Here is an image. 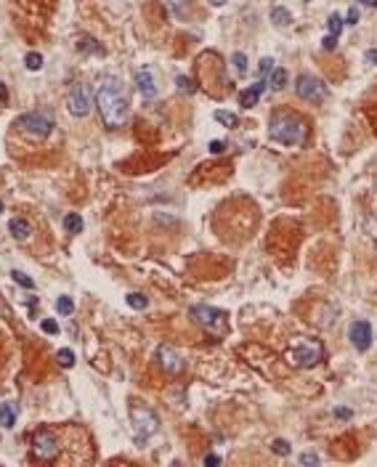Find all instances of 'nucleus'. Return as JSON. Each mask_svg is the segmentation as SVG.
I'll return each instance as SVG.
<instances>
[{"instance_id":"obj_29","label":"nucleus","mask_w":377,"mask_h":467,"mask_svg":"<svg viewBox=\"0 0 377 467\" xmlns=\"http://www.w3.org/2000/svg\"><path fill=\"white\" fill-rule=\"evenodd\" d=\"M258 72H261V75H271V72H274V58H261Z\"/></svg>"},{"instance_id":"obj_33","label":"nucleus","mask_w":377,"mask_h":467,"mask_svg":"<svg viewBox=\"0 0 377 467\" xmlns=\"http://www.w3.org/2000/svg\"><path fill=\"white\" fill-rule=\"evenodd\" d=\"M300 462L303 465H319V457H316V454H303Z\"/></svg>"},{"instance_id":"obj_32","label":"nucleus","mask_w":377,"mask_h":467,"mask_svg":"<svg viewBox=\"0 0 377 467\" xmlns=\"http://www.w3.org/2000/svg\"><path fill=\"white\" fill-rule=\"evenodd\" d=\"M322 48H324V51H335V48H337V37H335V35H327V37L322 40Z\"/></svg>"},{"instance_id":"obj_7","label":"nucleus","mask_w":377,"mask_h":467,"mask_svg":"<svg viewBox=\"0 0 377 467\" xmlns=\"http://www.w3.org/2000/svg\"><path fill=\"white\" fill-rule=\"evenodd\" d=\"M322 356H324V351H322L319 343H297L287 353V361L292 366H297V369H308V366L319 364Z\"/></svg>"},{"instance_id":"obj_18","label":"nucleus","mask_w":377,"mask_h":467,"mask_svg":"<svg viewBox=\"0 0 377 467\" xmlns=\"http://www.w3.org/2000/svg\"><path fill=\"white\" fill-rule=\"evenodd\" d=\"M64 228H67L69 234H80L82 231V218L77 213H67L64 215Z\"/></svg>"},{"instance_id":"obj_36","label":"nucleus","mask_w":377,"mask_h":467,"mask_svg":"<svg viewBox=\"0 0 377 467\" xmlns=\"http://www.w3.org/2000/svg\"><path fill=\"white\" fill-rule=\"evenodd\" d=\"M367 61H369V64H375V67H377V48L367 51Z\"/></svg>"},{"instance_id":"obj_42","label":"nucleus","mask_w":377,"mask_h":467,"mask_svg":"<svg viewBox=\"0 0 377 467\" xmlns=\"http://www.w3.org/2000/svg\"><path fill=\"white\" fill-rule=\"evenodd\" d=\"M0 213H3V202H0Z\"/></svg>"},{"instance_id":"obj_30","label":"nucleus","mask_w":377,"mask_h":467,"mask_svg":"<svg viewBox=\"0 0 377 467\" xmlns=\"http://www.w3.org/2000/svg\"><path fill=\"white\" fill-rule=\"evenodd\" d=\"M40 327H43V332H45V334H58V324H56L54 319H45Z\"/></svg>"},{"instance_id":"obj_34","label":"nucleus","mask_w":377,"mask_h":467,"mask_svg":"<svg viewBox=\"0 0 377 467\" xmlns=\"http://www.w3.org/2000/svg\"><path fill=\"white\" fill-rule=\"evenodd\" d=\"M356 22H359V11H356V5H353V8L348 11V22L346 24H356Z\"/></svg>"},{"instance_id":"obj_40","label":"nucleus","mask_w":377,"mask_h":467,"mask_svg":"<svg viewBox=\"0 0 377 467\" xmlns=\"http://www.w3.org/2000/svg\"><path fill=\"white\" fill-rule=\"evenodd\" d=\"M359 3H364V5H377V0H359Z\"/></svg>"},{"instance_id":"obj_26","label":"nucleus","mask_w":377,"mask_h":467,"mask_svg":"<svg viewBox=\"0 0 377 467\" xmlns=\"http://www.w3.org/2000/svg\"><path fill=\"white\" fill-rule=\"evenodd\" d=\"M175 85H178V90H184V93H194V90H197V85H194L191 77H184V75L175 80Z\"/></svg>"},{"instance_id":"obj_27","label":"nucleus","mask_w":377,"mask_h":467,"mask_svg":"<svg viewBox=\"0 0 377 467\" xmlns=\"http://www.w3.org/2000/svg\"><path fill=\"white\" fill-rule=\"evenodd\" d=\"M271 449H274V454H279V457H287V454L292 451V449H290V443H287L284 438H276L274 443H271Z\"/></svg>"},{"instance_id":"obj_15","label":"nucleus","mask_w":377,"mask_h":467,"mask_svg":"<svg viewBox=\"0 0 377 467\" xmlns=\"http://www.w3.org/2000/svg\"><path fill=\"white\" fill-rule=\"evenodd\" d=\"M16 412H19V406L16 404H3L0 406V425L3 427H14L16 425Z\"/></svg>"},{"instance_id":"obj_31","label":"nucleus","mask_w":377,"mask_h":467,"mask_svg":"<svg viewBox=\"0 0 377 467\" xmlns=\"http://www.w3.org/2000/svg\"><path fill=\"white\" fill-rule=\"evenodd\" d=\"M80 48H82V51H90V54H104L101 45H93V40H88V37L80 43Z\"/></svg>"},{"instance_id":"obj_5","label":"nucleus","mask_w":377,"mask_h":467,"mask_svg":"<svg viewBox=\"0 0 377 467\" xmlns=\"http://www.w3.org/2000/svg\"><path fill=\"white\" fill-rule=\"evenodd\" d=\"M131 422L138 433V438H149L160 430V417L144 404H131Z\"/></svg>"},{"instance_id":"obj_12","label":"nucleus","mask_w":377,"mask_h":467,"mask_svg":"<svg viewBox=\"0 0 377 467\" xmlns=\"http://www.w3.org/2000/svg\"><path fill=\"white\" fill-rule=\"evenodd\" d=\"M135 88L144 98H154L157 96V85H154V77H152V69H138L135 72Z\"/></svg>"},{"instance_id":"obj_23","label":"nucleus","mask_w":377,"mask_h":467,"mask_svg":"<svg viewBox=\"0 0 377 467\" xmlns=\"http://www.w3.org/2000/svg\"><path fill=\"white\" fill-rule=\"evenodd\" d=\"M343 24H346V22H343V16L340 14H332V16H329L327 19V29H329V35H340V32H343Z\"/></svg>"},{"instance_id":"obj_41","label":"nucleus","mask_w":377,"mask_h":467,"mask_svg":"<svg viewBox=\"0 0 377 467\" xmlns=\"http://www.w3.org/2000/svg\"><path fill=\"white\" fill-rule=\"evenodd\" d=\"M210 3H213V5H223L226 0H210Z\"/></svg>"},{"instance_id":"obj_38","label":"nucleus","mask_w":377,"mask_h":467,"mask_svg":"<svg viewBox=\"0 0 377 467\" xmlns=\"http://www.w3.org/2000/svg\"><path fill=\"white\" fill-rule=\"evenodd\" d=\"M5 101H8V93H5L3 82H0V104H5Z\"/></svg>"},{"instance_id":"obj_17","label":"nucleus","mask_w":377,"mask_h":467,"mask_svg":"<svg viewBox=\"0 0 377 467\" xmlns=\"http://www.w3.org/2000/svg\"><path fill=\"white\" fill-rule=\"evenodd\" d=\"M269 88H274V90H282L284 85H287V69H282V67H276L274 72L269 75Z\"/></svg>"},{"instance_id":"obj_21","label":"nucleus","mask_w":377,"mask_h":467,"mask_svg":"<svg viewBox=\"0 0 377 467\" xmlns=\"http://www.w3.org/2000/svg\"><path fill=\"white\" fill-rule=\"evenodd\" d=\"M72 311H75V302H72V298L61 295V298L56 300V313H61V316H69Z\"/></svg>"},{"instance_id":"obj_16","label":"nucleus","mask_w":377,"mask_h":467,"mask_svg":"<svg viewBox=\"0 0 377 467\" xmlns=\"http://www.w3.org/2000/svg\"><path fill=\"white\" fill-rule=\"evenodd\" d=\"M271 22H274V27H290L292 14L287 8H282V5H276V8H271Z\"/></svg>"},{"instance_id":"obj_2","label":"nucleus","mask_w":377,"mask_h":467,"mask_svg":"<svg viewBox=\"0 0 377 467\" xmlns=\"http://www.w3.org/2000/svg\"><path fill=\"white\" fill-rule=\"evenodd\" d=\"M269 136L271 141L284 143V146H300L308 136V125L295 111H274L269 120Z\"/></svg>"},{"instance_id":"obj_19","label":"nucleus","mask_w":377,"mask_h":467,"mask_svg":"<svg viewBox=\"0 0 377 467\" xmlns=\"http://www.w3.org/2000/svg\"><path fill=\"white\" fill-rule=\"evenodd\" d=\"M215 120L220 125H226V128H237L239 125V117L234 114V111H226V109H215Z\"/></svg>"},{"instance_id":"obj_22","label":"nucleus","mask_w":377,"mask_h":467,"mask_svg":"<svg viewBox=\"0 0 377 467\" xmlns=\"http://www.w3.org/2000/svg\"><path fill=\"white\" fill-rule=\"evenodd\" d=\"M125 300H128V305H131V308H135V311H144V308L149 305V300H146L141 292H131Z\"/></svg>"},{"instance_id":"obj_43","label":"nucleus","mask_w":377,"mask_h":467,"mask_svg":"<svg viewBox=\"0 0 377 467\" xmlns=\"http://www.w3.org/2000/svg\"><path fill=\"white\" fill-rule=\"evenodd\" d=\"M305 3H308V0H305Z\"/></svg>"},{"instance_id":"obj_10","label":"nucleus","mask_w":377,"mask_h":467,"mask_svg":"<svg viewBox=\"0 0 377 467\" xmlns=\"http://www.w3.org/2000/svg\"><path fill=\"white\" fill-rule=\"evenodd\" d=\"M348 340L356 351H369V345H372V324L364 321V319L353 321L350 330H348Z\"/></svg>"},{"instance_id":"obj_25","label":"nucleus","mask_w":377,"mask_h":467,"mask_svg":"<svg viewBox=\"0 0 377 467\" xmlns=\"http://www.w3.org/2000/svg\"><path fill=\"white\" fill-rule=\"evenodd\" d=\"M231 64H234V69H237L239 75H244V72H247V56L242 54V51H237V54L231 56Z\"/></svg>"},{"instance_id":"obj_6","label":"nucleus","mask_w":377,"mask_h":467,"mask_svg":"<svg viewBox=\"0 0 377 467\" xmlns=\"http://www.w3.org/2000/svg\"><path fill=\"white\" fill-rule=\"evenodd\" d=\"M16 128L24 130V133L32 136V138H45L54 130V120H51V114H45V111H29V114H22L16 120Z\"/></svg>"},{"instance_id":"obj_24","label":"nucleus","mask_w":377,"mask_h":467,"mask_svg":"<svg viewBox=\"0 0 377 467\" xmlns=\"http://www.w3.org/2000/svg\"><path fill=\"white\" fill-rule=\"evenodd\" d=\"M24 64H27V69H29V72H37V69H43V56L32 51V54L24 56Z\"/></svg>"},{"instance_id":"obj_3","label":"nucleus","mask_w":377,"mask_h":467,"mask_svg":"<svg viewBox=\"0 0 377 467\" xmlns=\"http://www.w3.org/2000/svg\"><path fill=\"white\" fill-rule=\"evenodd\" d=\"M191 319L197 321L202 330L215 334V337L229 332V319H226V313L218 311V308H213V305H194L191 308Z\"/></svg>"},{"instance_id":"obj_8","label":"nucleus","mask_w":377,"mask_h":467,"mask_svg":"<svg viewBox=\"0 0 377 467\" xmlns=\"http://www.w3.org/2000/svg\"><path fill=\"white\" fill-rule=\"evenodd\" d=\"M295 90H297V96H300L303 101H311V104H319V101H324V98H327V85H324L319 77L308 75V72L297 75Z\"/></svg>"},{"instance_id":"obj_11","label":"nucleus","mask_w":377,"mask_h":467,"mask_svg":"<svg viewBox=\"0 0 377 467\" xmlns=\"http://www.w3.org/2000/svg\"><path fill=\"white\" fill-rule=\"evenodd\" d=\"M157 361L167 374H181L184 372V361H181V356L173 351L170 345H160L157 348Z\"/></svg>"},{"instance_id":"obj_13","label":"nucleus","mask_w":377,"mask_h":467,"mask_svg":"<svg viewBox=\"0 0 377 467\" xmlns=\"http://www.w3.org/2000/svg\"><path fill=\"white\" fill-rule=\"evenodd\" d=\"M266 90V82H255V85H250L247 90H242L239 93V104H242L244 109H250V107H255L258 104V98H261V93Z\"/></svg>"},{"instance_id":"obj_1","label":"nucleus","mask_w":377,"mask_h":467,"mask_svg":"<svg viewBox=\"0 0 377 467\" xmlns=\"http://www.w3.org/2000/svg\"><path fill=\"white\" fill-rule=\"evenodd\" d=\"M96 107L107 128H122V122L128 120V101L122 96L120 85L112 77H107L99 85V93H96Z\"/></svg>"},{"instance_id":"obj_28","label":"nucleus","mask_w":377,"mask_h":467,"mask_svg":"<svg viewBox=\"0 0 377 467\" xmlns=\"http://www.w3.org/2000/svg\"><path fill=\"white\" fill-rule=\"evenodd\" d=\"M11 276H14V281H16V284H22L24 289H32V287H35V281H32V279H29V276L24 274V271H14Z\"/></svg>"},{"instance_id":"obj_9","label":"nucleus","mask_w":377,"mask_h":467,"mask_svg":"<svg viewBox=\"0 0 377 467\" xmlns=\"http://www.w3.org/2000/svg\"><path fill=\"white\" fill-rule=\"evenodd\" d=\"M67 109H69V114L72 117H85L88 111H90V96H88V90H85V85H72L69 88V93H67Z\"/></svg>"},{"instance_id":"obj_39","label":"nucleus","mask_w":377,"mask_h":467,"mask_svg":"<svg viewBox=\"0 0 377 467\" xmlns=\"http://www.w3.org/2000/svg\"><path fill=\"white\" fill-rule=\"evenodd\" d=\"M335 414H337V417H343V419H348V417H350V412H348V409H335Z\"/></svg>"},{"instance_id":"obj_20","label":"nucleus","mask_w":377,"mask_h":467,"mask_svg":"<svg viewBox=\"0 0 377 467\" xmlns=\"http://www.w3.org/2000/svg\"><path fill=\"white\" fill-rule=\"evenodd\" d=\"M56 361H58V366H64V369H72L75 366V353L69 351V348H61V351L56 353Z\"/></svg>"},{"instance_id":"obj_35","label":"nucleus","mask_w":377,"mask_h":467,"mask_svg":"<svg viewBox=\"0 0 377 467\" xmlns=\"http://www.w3.org/2000/svg\"><path fill=\"white\" fill-rule=\"evenodd\" d=\"M210 151L213 154H220V151H223V141H210Z\"/></svg>"},{"instance_id":"obj_14","label":"nucleus","mask_w":377,"mask_h":467,"mask_svg":"<svg viewBox=\"0 0 377 467\" xmlns=\"http://www.w3.org/2000/svg\"><path fill=\"white\" fill-rule=\"evenodd\" d=\"M8 231H11V236L14 239H19V242H24V239H29V234H32V226L24 218H14L8 223Z\"/></svg>"},{"instance_id":"obj_4","label":"nucleus","mask_w":377,"mask_h":467,"mask_svg":"<svg viewBox=\"0 0 377 467\" xmlns=\"http://www.w3.org/2000/svg\"><path fill=\"white\" fill-rule=\"evenodd\" d=\"M32 454H35L37 459H43V462L58 459V454H61V436H58L56 430H51V427L37 430L35 438H32Z\"/></svg>"},{"instance_id":"obj_37","label":"nucleus","mask_w":377,"mask_h":467,"mask_svg":"<svg viewBox=\"0 0 377 467\" xmlns=\"http://www.w3.org/2000/svg\"><path fill=\"white\" fill-rule=\"evenodd\" d=\"M205 465H220V457H215V454H210V457H205Z\"/></svg>"}]
</instances>
